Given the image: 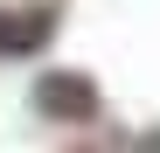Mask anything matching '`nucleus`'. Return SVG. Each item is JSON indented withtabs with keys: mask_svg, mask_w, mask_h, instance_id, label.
Segmentation results:
<instances>
[{
	"mask_svg": "<svg viewBox=\"0 0 160 153\" xmlns=\"http://www.w3.org/2000/svg\"><path fill=\"white\" fill-rule=\"evenodd\" d=\"M91 105H98V97H91V84H70V76H63V84H56V76L42 84V111H70V118H91Z\"/></svg>",
	"mask_w": 160,
	"mask_h": 153,
	"instance_id": "nucleus-1",
	"label": "nucleus"
},
{
	"mask_svg": "<svg viewBox=\"0 0 160 153\" xmlns=\"http://www.w3.org/2000/svg\"><path fill=\"white\" fill-rule=\"evenodd\" d=\"M49 7H28V21H0V49H35L42 35H49Z\"/></svg>",
	"mask_w": 160,
	"mask_h": 153,
	"instance_id": "nucleus-2",
	"label": "nucleus"
}]
</instances>
